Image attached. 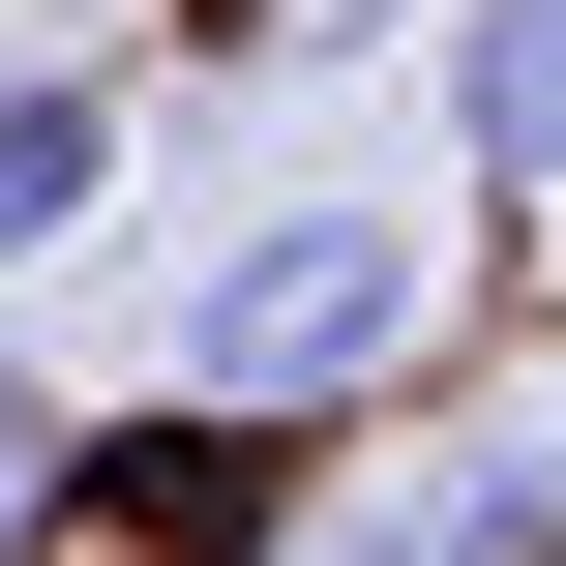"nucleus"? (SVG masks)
I'll use <instances>...</instances> for the list:
<instances>
[{"label":"nucleus","instance_id":"nucleus-1","mask_svg":"<svg viewBox=\"0 0 566 566\" xmlns=\"http://www.w3.org/2000/svg\"><path fill=\"white\" fill-rule=\"evenodd\" d=\"M418 358H448L418 209H269V239L179 269V418H239V448H328V418H388Z\"/></svg>","mask_w":566,"mask_h":566},{"label":"nucleus","instance_id":"nucleus-4","mask_svg":"<svg viewBox=\"0 0 566 566\" xmlns=\"http://www.w3.org/2000/svg\"><path fill=\"white\" fill-rule=\"evenodd\" d=\"M119 209V90H0V269H60Z\"/></svg>","mask_w":566,"mask_h":566},{"label":"nucleus","instance_id":"nucleus-3","mask_svg":"<svg viewBox=\"0 0 566 566\" xmlns=\"http://www.w3.org/2000/svg\"><path fill=\"white\" fill-rule=\"evenodd\" d=\"M448 149H478V209L566 239V0H448Z\"/></svg>","mask_w":566,"mask_h":566},{"label":"nucleus","instance_id":"nucleus-5","mask_svg":"<svg viewBox=\"0 0 566 566\" xmlns=\"http://www.w3.org/2000/svg\"><path fill=\"white\" fill-rule=\"evenodd\" d=\"M60 507H90V448H60V388H0V566H60Z\"/></svg>","mask_w":566,"mask_h":566},{"label":"nucleus","instance_id":"nucleus-2","mask_svg":"<svg viewBox=\"0 0 566 566\" xmlns=\"http://www.w3.org/2000/svg\"><path fill=\"white\" fill-rule=\"evenodd\" d=\"M328 566H566V418H478V448H418V478H388Z\"/></svg>","mask_w":566,"mask_h":566}]
</instances>
